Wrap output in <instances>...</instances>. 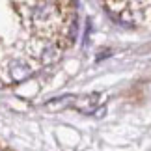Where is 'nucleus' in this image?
Returning a JSON list of instances; mask_svg holds the SVG:
<instances>
[{
    "label": "nucleus",
    "mask_w": 151,
    "mask_h": 151,
    "mask_svg": "<svg viewBox=\"0 0 151 151\" xmlns=\"http://www.w3.org/2000/svg\"><path fill=\"white\" fill-rule=\"evenodd\" d=\"M15 8L37 39L58 49H67L73 43L75 9L71 2H19Z\"/></svg>",
    "instance_id": "nucleus-1"
},
{
    "label": "nucleus",
    "mask_w": 151,
    "mask_h": 151,
    "mask_svg": "<svg viewBox=\"0 0 151 151\" xmlns=\"http://www.w3.org/2000/svg\"><path fill=\"white\" fill-rule=\"evenodd\" d=\"M116 22L129 28H151V2H103Z\"/></svg>",
    "instance_id": "nucleus-2"
}]
</instances>
